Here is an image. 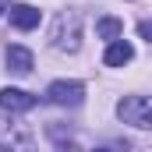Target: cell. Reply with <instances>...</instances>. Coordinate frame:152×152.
<instances>
[{"label": "cell", "mask_w": 152, "mask_h": 152, "mask_svg": "<svg viewBox=\"0 0 152 152\" xmlns=\"http://www.w3.org/2000/svg\"><path fill=\"white\" fill-rule=\"evenodd\" d=\"M138 36L152 42V21H142V25H138Z\"/></svg>", "instance_id": "cell-10"}, {"label": "cell", "mask_w": 152, "mask_h": 152, "mask_svg": "<svg viewBox=\"0 0 152 152\" xmlns=\"http://www.w3.org/2000/svg\"><path fill=\"white\" fill-rule=\"evenodd\" d=\"M0 152H36V134L28 124H18L14 117H0Z\"/></svg>", "instance_id": "cell-2"}, {"label": "cell", "mask_w": 152, "mask_h": 152, "mask_svg": "<svg viewBox=\"0 0 152 152\" xmlns=\"http://www.w3.org/2000/svg\"><path fill=\"white\" fill-rule=\"evenodd\" d=\"M36 96H28V92H21V88H0V110H7V113H28V110H36Z\"/></svg>", "instance_id": "cell-5"}, {"label": "cell", "mask_w": 152, "mask_h": 152, "mask_svg": "<svg viewBox=\"0 0 152 152\" xmlns=\"http://www.w3.org/2000/svg\"><path fill=\"white\" fill-rule=\"evenodd\" d=\"M39 7H32V4H14L11 7V28H18V32H32L39 25Z\"/></svg>", "instance_id": "cell-6"}, {"label": "cell", "mask_w": 152, "mask_h": 152, "mask_svg": "<svg viewBox=\"0 0 152 152\" xmlns=\"http://www.w3.org/2000/svg\"><path fill=\"white\" fill-rule=\"evenodd\" d=\"M81 99H85L81 81H53L46 88V103H53V106H81Z\"/></svg>", "instance_id": "cell-4"}, {"label": "cell", "mask_w": 152, "mask_h": 152, "mask_svg": "<svg viewBox=\"0 0 152 152\" xmlns=\"http://www.w3.org/2000/svg\"><path fill=\"white\" fill-rule=\"evenodd\" d=\"M7 4H11V0H0V14H4V11H7Z\"/></svg>", "instance_id": "cell-11"}, {"label": "cell", "mask_w": 152, "mask_h": 152, "mask_svg": "<svg viewBox=\"0 0 152 152\" xmlns=\"http://www.w3.org/2000/svg\"><path fill=\"white\" fill-rule=\"evenodd\" d=\"M7 67L14 75H28L32 71V50L25 46H7Z\"/></svg>", "instance_id": "cell-8"}, {"label": "cell", "mask_w": 152, "mask_h": 152, "mask_svg": "<svg viewBox=\"0 0 152 152\" xmlns=\"http://www.w3.org/2000/svg\"><path fill=\"white\" fill-rule=\"evenodd\" d=\"M131 60H134V46L124 42V39L110 42L106 53H103V64H106V67H124V64H131Z\"/></svg>", "instance_id": "cell-7"}, {"label": "cell", "mask_w": 152, "mask_h": 152, "mask_svg": "<svg viewBox=\"0 0 152 152\" xmlns=\"http://www.w3.org/2000/svg\"><path fill=\"white\" fill-rule=\"evenodd\" d=\"M117 117L131 127L152 131V96H124L117 103Z\"/></svg>", "instance_id": "cell-3"}, {"label": "cell", "mask_w": 152, "mask_h": 152, "mask_svg": "<svg viewBox=\"0 0 152 152\" xmlns=\"http://www.w3.org/2000/svg\"><path fill=\"white\" fill-rule=\"evenodd\" d=\"M50 42L57 50H67V53H75L78 46H81V18H78V11H60L53 18Z\"/></svg>", "instance_id": "cell-1"}, {"label": "cell", "mask_w": 152, "mask_h": 152, "mask_svg": "<svg viewBox=\"0 0 152 152\" xmlns=\"http://www.w3.org/2000/svg\"><path fill=\"white\" fill-rule=\"evenodd\" d=\"M96 152H106V149H96Z\"/></svg>", "instance_id": "cell-12"}, {"label": "cell", "mask_w": 152, "mask_h": 152, "mask_svg": "<svg viewBox=\"0 0 152 152\" xmlns=\"http://www.w3.org/2000/svg\"><path fill=\"white\" fill-rule=\"evenodd\" d=\"M96 36L117 42V39L124 36V21H120V18H99V21H96Z\"/></svg>", "instance_id": "cell-9"}]
</instances>
